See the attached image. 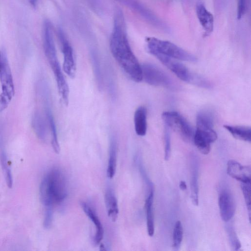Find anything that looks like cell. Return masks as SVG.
I'll list each match as a JSON object with an SVG mask.
<instances>
[{
    "mask_svg": "<svg viewBox=\"0 0 251 251\" xmlns=\"http://www.w3.org/2000/svg\"><path fill=\"white\" fill-rule=\"evenodd\" d=\"M110 49L115 60L131 79L136 82L143 80L141 65L131 50L124 15L119 8H117L114 12Z\"/></svg>",
    "mask_w": 251,
    "mask_h": 251,
    "instance_id": "cell-1",
    "label": "cell"
},
{
    "mask_svg": "<svg viewBox=\"0 0 251 251\" xmlns=\"http://www.w3.org/2000/svg\"><path fill=\"white\" fill-rule=\"evenodd\" d=\"M40 199L46 207L62 203L68 195L67 181L64 172L57 167L50 170L41 181Z\"/></svg>",
    "mask_w": 251,
    "mask_h": 251,
    "instance_id": "cell-2",
    "label": "cell"
},
{
    "mask_svg": "<svg viewBox=\"0 0 251 251\" xmlns=\"http://www.w3.org/2000/svg\"><path fill=\"white\" fill-rule=\"evenodd\" d=\"M147 50L150 53H160L178 60L191 62L197 61V57L176 44L155 37H148L146 40Z\"/></svg>",
    "mask_w": 251,
    "mask_h": 251,
    "instance_id": "cell-3",
    "label": "cell"
},
{
    "mask_svg": "<svg viewBox=\"0 0 251 251\" xmlns=\"http://www.w3.org/2000/svg\"><path fill=\"white\" fill-rule=\"evenodd\" d=\"M152 55L182 81L202 88H208L210 87V83L207 80L190 71L178 60L157 53Z\"/></svg>",
    "mask_w": 251,
    "mask_h": 251,
    "instance_id": "cell-4",
    "label": "cell"
},
{
    "mask_svg": "<svg viewBox=\"0 0 251 251\" xmlns=\"http://www.w3.org/2000/svg\"><path fill=\"white\" fill-rule=\"evenodd\" d=\"M0 81L1 93L0 94V112L8 106L15 95V88L11 69L6 53L1 52L0 68Z\"/></svg>",
    "mask_w": 251,
    "mask_h": 251,
    "instance_id": "cell-5",
    "label": "cell"
},
{
    "mask_svg": "<svg viewBox=\"0 0 251 251\" xmlns=\"http://www.w3.org/2000/svg\"><path fill=\"white\" fill-rule=\"evenodd\" d=\"M142 78L152 86H160L171 90L176 89V84L169 75L156 65L145 63L141 65Z\"/></svg>",
    "mask_w": 251,
    "mask_h": 251,
    "instance_id": "cell-6",
    "label": "cell"
},
{
    "mask_svg": "<svg viewBox=\"0 0 251 251\" xmlns=\"http://www.w3.org/2000/svg\"><path fill=\"white\" fill-rule=\"evenodd\" d=\"M165 126L176 132L185 142L193 140L194 132L187 121L176 111H165L162 114Z\"/></svg>",
    "mask_w": 251,
    "mask_h": 251,
    "instance_id": "cell-7",
    "label": "cell"
},
{
    "mask_svg": "<svg viewBox=\"0 0 251 251\" xmlns=\"http://www.w3.org/2000/svg\"><path fill=\"white\" fill-rule=\"evenodd\" d=\"M43 47L46 56L51 69L60 66L54 40L52 26L49 20L45 21L43 26Z\"/></svg>",
    "mask_w": 251,
    "mask_h": 251,
    "instance_id": "cell-8",
    "label": "cell"
},
{
    "mask_svg": "<svg viewBox=\"0 0 251 251\" xmlns=\"http://www.w3.org/2000/svg\"><path fill=\"white\" fill-rule=\"evenodd\" d=\"M58 36L63 56V70L69 77L74 78L76 73V64L72 47L61 29L58 30Z\"/></svg>",
    "mask_w": 251,
    "mask_h": 251,
    "instance_id": "cell-9",
    "label": "cell"
},
{
    "mask_svg": "<svg viewBox=\"0 0 251 251\" xmlns=\"http://www.w3.org/2000/svg\"><path fill=\"white\" fill-rule=\"evenodd\" d=\"M132 9L151 25L164 31L168 27L150 9L136 0H115Z\"/></svg>",
    "mask_w": 251,
    "mask_h": 251,
    "instance_id": "cell-10",
    "label": "cell"
},
{
    "mask_svg": "<svg viewBox=\"0 0 251 251\" xmlns=\"http://www.w3.org/2000/svg\"><path fill=\"white\" fill-rule=\"evenodd\" d=\"M218 204L222 219L226 222L229 221L234 215L235 206L233 198L228 191L220 192Z\"/></svg>",
    "mask_w": 251,
    "mask_h": 251,
    "instance_id": "cell-11",
    "label": "cell"
},
{
    "mask_svg": "<svg viewBox=\"0 0 251 251\" xmlns=\"http://www.w3.org/2000/svg\"><path fill=\"white\" fill-rule=\"evenodd\" d=\"M217 139L214 130L205 131L196 129L194 132L193 141L198 150L203 154H207L210 151V144Z\"/></svg>",
    "mask_w": 251,
    "mask_h": 251,
    "instance_id": "cell-12",
    "label": "cell"
},
{
    "mask_svg": "<svg viewBox=\"0 0 251 251\" xmlns=\"http://www.w3.org/2000/svg\"><path fill=\"white\" fill-rule=\"evenodd\" d=\"M227 174L231 177L242 183H251V169L249 166H243L234 160L227 163Z\"/></svg>",
    "mask_w": 251,
    "mask_h": 251,
    "instance_id": "cell-13",
    "label": "cell"
},
{
    "mask_svg": "<svg viewBox=\"0 0 251 251\" xmlns=\"http://www.w3.org/2000/svg\"><path fill=\"white\" fill-rule=\"evenodd\" d=\"M196 14L198 20L201 25L205 36H209L214 28V18L204 5L200 2L196 5Z\"/></svg>",
    "mask_w": 251,
    "mask_h": 251,
    "instance_id": "cell-14",
    "label": "cell"
},
{
    "mask_svg": "<svg viewBox=\"0 0 251 251\" xmlns=\"http://www.w3.org/2000/svg\"><path fill=\"white\" fill-rule=\"evenodd\" d=\"M80 205L84 213L94 223L96 227L94 241L96 245H98L103 237L104 230L101 223L95 210L89 204L85 202L82 201Z\"/></svg>",
    "mask_w": 251,
    "mask_h": 251,
    "instance_id": "cell-15",
    "label": "cell"
},
{
    "mask_svg": "<svg viewBox=\"0 0 251 251\" xmlns=\"http://www.w3.org/2000/svg\"><path fill=\"white\" fill-rule=\"evenodd\" d=\"M147 111L143 106L138 107L134 114L135 131L140 136H145L147 130Z\"/></svg>",
    "mask_w": 251,
    "mask_h": 251,
    "instance_id": "cell-16",
    "label": "cell"
},
{
    "mask_svg": "<svg viewBox=\"0 0 251 251\" xmlns=\"http://www.w3.org/2000/svg\"><path fill=\"white\" fill-rule=\"evenodd\" d=\"M104 200L107 215L112 222H115L118 217L119 209L117 199L111 188L107 189Z\"/></svg>",
    "mask_w": 251,
    "mask_h": 251,
    "instance_id": "cell-17",
    "label": "cell"
},
{
    "mask_svg": "<svg viewBox=\"0 0 251 251\" xmlns=\"http://www.w3.org/2000/svg\"><path fill=\"white\" fill-rule=\"evenodd\" d=\"M191 161V172L190 178L191 199L194 205L197 206L199 204V185L198 174L199 168L197 159Z\"/></svg>",
    "mask_w": 251,
    "mask_h": 251,
    "instance_id": "cell-18",
    "label": "cell"
},
{
    "mask_svg": "<svg viewBox=\"0 0 251 251\" xmlns=\"http://www.w3.org/2000/svg\"><path fill=\"white\" fill-rule=\"evenodd\" d=\"M90 60L98 88L101 90L103 85V74L101 63L97 52L94 49L90 50Z\"/></svg>",
    "mask_w": 251,
    "mask_h": 251,
    "instance_id": "cell-19",
    "label": "cell"
},
{
    "mask_svg": "<svg viewBox=\"0 0 251 251\" xmlns=\"http://www.w3.org/2000/svg\"><path fill=\"white\" fill-rule=\"evenodd\" d=\"M224 127L236 139L251 142V127L242 126L224 125Z\"/></svg>",
    "mask_w": 251,
    "mask_h": 251,
    "instance_id": "cell-20",
    "label": "cell"
},
{
    "mask_svg": "<svg viewBox=\"0 0 251 251\" xmlns=\"http://www.w3.org/2000/svg\"><path fill=\"white\" fill-rule=\"evenodd\" d=\"M46 113L47 119L51 132V145L55 152L56 153H59L60 151V146L58 142L55 123L52 115L51 109H50L48 102H47L46 104Z\"/></svg>",
    "mask_w": 251,
    "mask_h": 251,
    "instance_id": "cell-21",
    "label": "cell"
},
{
    "mask_svg": "<svg viewBox=\"0 0 251 251\" xmlns=\"http://www.w3.org/2000/svg\"><path fill=\"white\" fill-rule=\"evenodd\" d=\"M153 202V190H150V194L146 201L145 203L147 231L150 236H152L154 233Z\"/></svg>",
    "mask_w": 251,
    "mask_h": 251,
    "instance_id": "cell-22",
    "label": "cell"
},
{
    "mask_svg": "<svg viewBox=\"0 0 251 251\" xmlns=\"http://www.w3.org/2000/svg\"><path fill=\"white\" fill-rule=\"evenodd\" d=\"M117 163V142L114 136L110 139L109 147V155L107 168V176L112 178L115 175Z\"/></svg>",
    "mask_w": 251,
    "mask_h": 251,
    "instance_id": "cell-23",
    "label": "cell"
},
{
    "mask_svg": "<svg viewBox=\"0 0 251 251\" xmlns=\"http://www.w3.org/2000/svg\"><path fill=\"white\" fill-rule=\"evenodd\" d=\"M214 117L209 110H203L200 111L196 118L197 128L202 130L213 129Z\"/></svg>",
    "mask_w": 251,
    "mask_h": 251,
    "instance_id": "cell-24",
    "label": "cell"
},
{
    "mask_svg": "<svg viewBox=\"0 0 251 251\" xmlns=\"http://www.w3.org/2000/svg\"><path fill=\"white\" fill-rule=\"evenodd\" d=\"M0 160L2 169L4 174L6 184L8 187L10 188L12 187L13 184L12 176L7 156L3 151L0 152Z\"/></svg>",
    "mask_w": 251,
    "mask_h": 251,
    "instance_id": "cell-25",
    "label": "cell"
},
{
    "mask_svg": "<svg viewBox=\"0 0 251 251\" xmlns=\"http://www.w3.org/2000/svg\"><path fill=\"white\" fill-rule=\"evenodd\" d=\"M183 230L180 221H177L175 225L173 231V247L178 250L183 239Z\"/></svg>",
    "mask_w": 251,
    "mask_h": 251,
    "instance_id": "cell-26",
    "label": "cell"
},
{
    "mask_svg": "<svg viewBox=\"0 0 251 251\" xmlns=\"http://www.w3.org/2000/svg\"><path fill=\"white\" fill-rule=\"evenodd\" d=\"M34 125L37 136L41 140H45L47 136L46 127L44 121L40 115H38L35 117Z\"/></svg>",
    "mask_w": 251,
    "mask_h": 251,
    "instance_id": "cell-27",
    "label": "cell"
},
{
    "mask_svg": "<svg viewBox=\"0 0 251 251\" xmlns=\"http://www.w3.org/2000/svg\"><path fill=\"white\" fill-rule=\"evenodd\" d=\"M170 129L167 126H165L164 133V159L168 161L171 156V141Z\"/></svg>",
    "mask_w": 251,
    "mask_h": 251,
    "instance_id": "cell-28",
    "label": "cell"
},
{
    "mask_svg": "<svg viewBox=\"0 0 251 251\" xmlns=\"http://www.w3.org/2000/svg\"><path fill=\"white\" fill-rule=\"evenodd\" d=\"M226 232L230 243L234 250L237 251L241 247V244L234 228L231 226H226Z\"/></svg>",
    "mask_w": 251,
    "mask_h": 251,
    "instance_id": "cell-29",
    "label": "cell"
},
{
    "mask_svg": "<svg viewBox=\"0 0 251 251\" xmlns=\"http://www.w3.org/2000/svg\"><path fill=\"white\" fill-rule=\"evenodd\" d=\"M241 190L244 196L245 201L247 205L248 210L249 213V217L250 219V213H251V183H241Z\"/></svg>",
    "mask_w": 251,
    "mask_h": 251,
    "instance_id": "cell-30",
    "label": "cell"
},
{
    "mask_svg": "<svg viewBox=\"0 0 251 251\" xmlns=\"http://www.w3.org/2000/svg\"><path fill=\"white\" fill-rule=\"evenodd\" d=\"M53 217L52 207H46L45 218L44 221V226L45 228H49L52 223Z\"/></svg>",
    "mask_w": 251,
    "mask_h": 251,
    "instance_id": "cell-31",
    "label": "cell"
},
{
    "mask_svg": "<svg viewBox=\"0 0 251 251\" xmlns=\"http://www.w3.org/2000/svg\"><path fill=\"white\" fill-rule=\"evenodd\" d=\"M247 0H238L237 17L238 20L241 19L246 13Z\"/></svg>",
    "mask_w": 251,
    "mask_h": 251,
    "instance_id": "cell-32",
    "label": "cell"
},
{
    "mask_svg": "<svg viewBox=\"0 0 251 251\" xmlns=\"http://www.w3.org/2000/svg\"><path fill=\"white\" fill-rule=\"evenodd\" d=\"M179 186L180 189L184 191L187 189V185L184 181H180L179 182Z\"/></svg>",
    "mask_w": 251,
    "mask_h": 251,
    "instance_id": "cell-33",
    "label": "cell"
},
{
    "mask_svg": "<svg viewBox=\"0 0 251 251\" xmlns=\"http://www.w3.org/2000/svg\"><path fill=\"white\" fill-rule=\"evenodd\" d=\"M29 3L32 5L33 7H35L38 0H28Z\"/></svg>",
    "mask_w": 251,
    "mask_h": 251,
    "instance_id": "cell-34",
    "label": "cell"
},
{
    "mask_svg": "<svg viewBox=\"0 0 251 251\" xmlns=\"http://www.w3.org/2000/svg\"><path fill=\"white\" fill-rule=\"evenodd\" d=\"M100 250L101 251H105L106 249L104 248V246L103 244H101L100 246Z\"/></svg>",
    "mask_w": 251,
    "mask_h": 251,
    "instance_id": "cell-35",
    "label": "cell"
},
{
    "mask_svg": "<svg viewBox=\"0 0 251 251\" xmlns=\"http://www.w3.org/2000/svg\"><path fill=\"white\" fill-rule=\"evenodd\" d=\"M1 52L0 51V64H1Z\"/></svg>",
    "mask_w": 251,
    "mask_h": 251,
    "instance_id": "cell-36",
    "label": "cell"
}]
</instances>
